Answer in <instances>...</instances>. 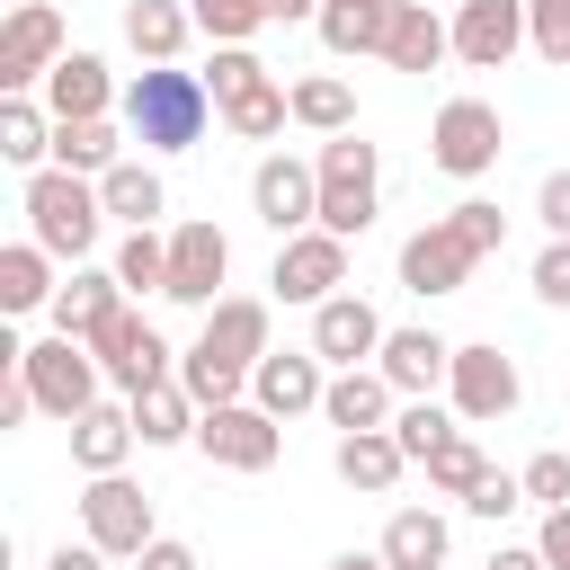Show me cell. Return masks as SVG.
Wrapping results in <instances>:
<instances>
[{
	"label": "cell",
	"mask_w": 570,
	"mask_h": 570,
	"mask_svg": "<svg viewBox=\"0 0 570 570\" xmlns=\"http://www.w3.org/2000/svg\"><path fill=\"white\" fill-rule=\"evenodd\" d=\"M321 45L347 62V53H383V36H392V0H321Z\"/></svg>",
	"instance_id": "32"
},
{
	"label": "cell",
	"mask_w": 570,
	"mask_h": 570,
	"mask_svg": "<svg viewBox=\"0 0 570 570\" xmlns=\"http://www.w3.org/2000/svg\"><path fill=\"white\" fill-rule=\"evenodd\" d=\"M134 401H89L80 419H71V463L80 472H125L134 463Z\"/></svg>",
	"instance_id": "23"
},
{
	"label": "cell",
	"mask_w": 570,
	"mask_h": 570,
	"mask_svg": "<svg viewBox=\"0 0 570 570\" xmlns=\"http://www.w3.org/2000/svg\"><path fill=\"white\" fill-rule=\"evenodd\" d=\"M53 294H62V285H53V249H45V240H9V249H0V312H9V321H18V312H53Z\"/></svg>",
	"instance_id": "26"
},
{
	"label": "cell",
	"mask_w": 570,
	"mask_h": 570,
	"mask_svg": "<svg viewBox=\"0 0 570 570\" xmlns=\"http://www.w3.org/2000/svg\"><path fill=\"white\" fill-rule=\"evenodd\" d=\"M116 312H125V276L116 267H71L62 294H53V330L62 338H98Z\"/></svg>",
	"instance_id": "22"
},
{
	"label": "cell",
	"mask_w": 570,
	"mask_h": 570,
	"mask_svg": "<svg viewBox=\"0 0 570 570\" xmlns=\"http://www.w3.org/2000/svg\"><path fill=\"white\" fill-rule=\"evenodd\" d=\"M18 205H27V240H45L53 258H71V267H80V258L98 249V223H107V196H98V178H80V169L45 160V169H27Z\"/></svg>",
	"instance_id": "3"
},
{
	"label": "cell",
	"mask_w": 570,
	"mask_h": 570,
	"mask_svg": "<svg viewBox=\"0 0 570 570\" xmlns=\"http://www.w3.org/2000/svg\"><path fill=\"white\" fill-rule=\"evenodd\" d=\"M517 45H534V36H525V0H454V62L508 71Z\"/></svg>",
	"instance_id": "17"
},
{
	"label": "cell",
	"mask_w": 570,
	"mask_h": 570,
	"mask_svg": "<svg viewBox=\"0 0 570 570\" xmlns=\"http://www.w3.org/2000/svg\"><path fill=\"white\" fill-rule=\"evenodd\" d=\"M517 481H525V499H534V508H570V454H561V445H543Z\"/></svg>",
	"instance_id": "41"
},
{
	"label": "cell",
	"mask_w": 570,
	"mask_h": 570,
	"mask_svg": "<svg viewBox=\"0 0 570 570\" xmlns=\"http://www.w3.org/2000/svg\"><path fill=\"white\" fill-rule=\"evenodd\" d=\"M445 552H454V525L436 508H392V525H383V561L392 570H445Z\"/></svg>",
	"instance_id": "28"
},
{
	"label": "cell",
	"mask_w": 570,
	"mask_h": 570,
	"mask_svg": "<svg viewBox=\"0 0 570 570\" xmlns=\"http://www.w3.org/2000/svg\"><path fill=\"white\" fill-rule=\"evenodd\" d=\"M481 472H490V454L472 445V428H454V436L428 454V490H436V499H472V481H481Z\"/></svg>",
	"instance_id": "37"
},
{
	"label": "cell",
	"mask_w": 570,
	"mask_h": 570,
	"mask_svg": "<svg viewBox=\"0 0 570 570\" xmlns=\"http://www.w3.org/2000/svg\"><path fill=\"white\" fill-rule=\"evenodd\" d=\"M321 392H330V374H321L312 347H267V356L249 365V401H258L267 419H303V410H321Z\"/></svg>",
	"instance_id": "19"
},
{
	"label": "cell",
	"mask_w": 570,
	"mask_h": 570,
	"mask_svg": "<svg viewBox=\"0 0 570 570\" xmlns=\"http://www.w3.org/2000/svg\"><path fill=\"white\" fill-rule=\"evenodd\" d=\"M249 214H258L276 240L312 232V223H321V169L294 160V151H267V160L249 169Z\"/></svg>",
	"instance_id": "12"
},
{
	"label": "cell",
	"mask_w": 570,
	"mask_h": 570,
	"mask_svg": "<svg viewBox=\"0 0 570 570\" xmlns=\"http://www.w3.org/2000/svg\"><path fill=\"white\" fill-rule=\"evenodd\" d=\"M18 374H27L36 410H45V419H62V428H71V419L98 401V383H107V365L89 356V338H62V330H53V338H36Z\"/></svg>",
	"instance_id": "6"
},
{
	"label": "cell",
	"mask_w": 570,
	"mask_h": 570,
	"mask_svg": "<svg viewBox=\"0 0 570 570\" xmlns=\"http://www.w3.org/2000/svg\"><path fill=\"white\" fill-rule=\"evenodd\" d=\"M205 116H214L205 71L142 62V71H134V89H125V134H134L142 151H196V142H205Z\"/></svg>",
	"instance_id": "2"
},
{
	"label": "cell",
	"mask_w": 570,
	"mask_h": 570,
	"mask_svg": "<svg viewBox=\"0 0 570 570\" xmlns=\"http://www.w3.org/2000/svg\"><path fill=\"white\" fill-rule=\"evenodd\" d=\"M330 472H338L347 490L383 499V490L410 472V454H401V436H392V428H356V436H338V445H330Z\"/></svg>",
	"instance_id": "25"
},
{
	"label": "cell",
	"mask_w": 570,
	"mask_h": 570,
	"mask_svg": "<svg viewBox=\"0 0 570 570\" xmlns=\"http://www.w3.org/2000/svg\"><path fill=\"white\" fill-rule=\"evenodd\" d=\"M53 160H62V169H80V178H107V169L125 160L116 116H53Z\"/></svg>",
	"instance_id": "31"
},
{
	"label": "cell",
	"mask_w": 570,
	"mask_h": 570,
	"mask_svg": "<svg viewBox=\"0 0 570 570\" xmlns=\"http://www.w3.org/2000/svg\"><path fill=\"white\" fill-rule=\"evenodd\" d=\"M445 401H454V419H472V428H490V419H508V410L525 401V374H517V356H508L499 338H472V347H454V374H445Z\"/></svg>",
	"instance_id": "8"
},
{
	"label": "cell",
	"mask_w": 570,
	"mask_h": 570,
	"mask_svg": "<svg viewBox=\"0 0 570 570\" xmlns=\"http://www.w3.org/2000/svg\"><path fill=\"white\" fill-rule=\"evenodd\" d=\"M89 356L107 365V383H116V392H142V383H169V374H178L169 338H160V330H151L134 303H125V312H116V321L89 338Z\"/></svg>",
	"instance_id": "14"
},
{
	"label": "cell",
	"mask_w": 570,
	"mask_h": 570,
	"mask_svg": "<svg viewBox=\"0 0 570 570\" xmlns=\"http://www.w3.org/2000/svg\"><path fill=\"white\" fill-rule=\"evenodd\" d=\"M205 89H214V116H223V134H240V142H276V134L294 125V98L276 89V71H267L249 45H214V71H205Z\"/></svg>",
	"instance_id": "5"
},
{
	"label": "cell",
	"mask_w": 570,
	"mask_h": 570,
	"mask_svg": "<svg viewBox=\"0 0 570 570\" xmlns=\"http://www.w3.org/2000/svg\"><path fill=\"white\" fill-rule=\"evenodd\" d=\"M285 98H294V125H303V134H347V125H356V89H347L338 71H303Z\"/></svg>",
	"instance_id": "35"
},
{
	"label": "cell",
	"mask_w": 570,
	"mask_h": 570,
	"mask_svg": "<svg viewBox=\"0 0 570 570\" xmlns=\"http://www.w3.org/2000/svg\"><path fill=\"white\" fill-rule=\"evenodd\" d=\"M445 223H454V232H463V240H472V249H481V258H490V249H499V240H508V214H499V205H490V196H463V205H454V214H445Z\"/></svg>",
	"instance_id": "42"
},
{
	"label": "cell",
	"mask_w": 570,
	"mask_h": 570,
	"mask_svg": "<svg viewBox=\"0 0 570 570\" xmlns=\"http://www.w3.org/2000/svg\"><path fill=\"white\" fill-rule=\"evenodd\" d=\"M267 9H276L285 27H303V18H321V0H267Z\"/></svg>",
	"instance_id": "50"
},
{
	"label": "cell",
	"mask_w": 570,
	"mask_h": 570,
	"mask_svg": "<svg viewBox=\"0 0 570 570\" xmlns=\"http://www.w3.org/2000/svg\"><path fill=\"white\" fill-rule=\"evenodd\" d=\"M62 53H71V45H62V9L18 0V9L0 18V89H9V98H18V89H36Z\"/></svg>",
	"instance_id": "13"
},
{
	"label": "cell",
	"mask_w": 570,
	"mask_h": 570,
	"mask_svg": "<svg viewBox=\"0 0 570 570\" xmlns=\"http://www.w3.org/2000/svg\"><path fill=\"white\" fill-rule=\"evenodd\" d=\"M45 570H116V552H98V543L80 534V543H53V552H45Z\"/></svg>",
	"instance_id": "47"
},
{
	"label": "cell",
	"mask_w": 570,
	"mask_h": 570,
	"mask_svg": "<svg viewBox=\"0 0 570 570\" xmlns=\"http://www.w3.org/2000/svg\"><path fill=\"white\" fill-rule=\"evenodd\" d=\"M134 570H205V561H196V543H178V534H151V543L134 552Z\"/></svg>",
	"instance_id": "46"
},
{
	"label": "cell",
	"mask_w": 570,
	"mask_h": 570,
	"mask_svg": "<svg viewBox=\"0 0 570 570\" xmlns=\"http://www.w3.org/2000/svg\"><path fill=\"white\" fill-rule=\"evenodd\" d=\"M392 410H401V392L383 383V365H338L330 392H321V419H330L338 436H356V428H392Z\"/></svg>",
	"instance_id": "21"
},
{
	"label": "cell",
	"mask_w": 570,
	"mask_h": 570,
	"mask_svg": "<svg viewBox=\"0 0 570 570\" xmlns=\"http://www.w3.org/2000/svg\"><path fill=\"white\" fill-rule=\"evenodd\" d=\"M534 294H543L552 312H570V240H543V249H534Z\"/></svg>",
	"instance_id": "44"
},
{
	"label": "cell",
	"mask_w": 570,
	"mask_h": 570,
	"mask_svg": "<svg viewBox=\"0 0 570 570\" xmlns=\"http://www.w3.org/2000/svg\"><path fill=\"white\" fill-rule=\"evenodd\" d=\"M267 285H276V303H303V312H321L330 294H347V240L338 232H294V240H276V267H267Z\"/></svg>",
	"instance_id": "10"
},
{
	"label": "cell",
	"mask_w": 570,
	"mask_h": 570,
	"mask_svg": "<svg viewBox=\"0 0 570 570\" xmlns=\"http://www.w3.org/2000/svg\"><path fill=\"white\" fill-rule=\"evenodd\" d=\"M232 276V240H223V223H178L169 232V303H187V312H214L223 285Z\"/></svg>",
	"instance_id": "16"
},
{
	"label": "cell",
	"mask_w": 570,
	"mask_h": 570,
	"mask_svg": "<svg viewBox=\"0 0 570 570\" xmlns=\"http://www.w3.org/2000/svg\"><path fill=\"white\" fill-rule=\"evenodd\" d=\"M0 160L9 169H45L53 160V107H36L27 89L0 98Z\"/></svg>",
	"instance_id": "34"
},
{
	"label": "cell",
	"mask_w": 570,
	"mask_h": 570,
	"mask_svg": "<svg viewBox=\"0 0 570 570\" xmlns=\"http://www.w3.org/2000/svg\"><path fill=\"white\" fill-rule=\"evenodd\" d=\"M80 534H89L98 552L134 561V552L160 534V517H151L142 481H125V472H89V490H80Z\"/></svg>",
	"instance_id": "9"
},
{
	"label": "cell",
	"mask_w": 570,
	"mask_h": 570,
	"mask_svg": "<svg viewBox=\"0 0 570 570\" xmlns=\"http://www.w3.org/2000/svg\"><path fill=\"white\" fill-rule=\"evenodd\" d=\"M196 445H205V463H223V472H276L285 419H267L258 401H223V410L196 419Z\"/></svg>",
	"instance_id": "11"
},
{
	"label": "cell",
	"mask_w": 570,
	"mask_h": 570,
	"mask_svg": "<svg viewBox=\"0 0 570 570\" xmlns=\"http://www.w3.org/2000/svg\"><path fill=\"white\" fill-rule=\"evenodd\" d=\"M534 552H543L552 570H570V508H543V534H534Z\"/></svg>",
	"instance_id": "48"
},
{
	"label": "cell",
	"mask_w": 570,
	"mask_h": 570,
	"mask_svg": "<svg viewBox=\"0 0 570 570\" xmlns=\"http://www.w3.org/2000/svg\"><path fill=\"white\" fill-rule=\"evenodd\" d=\"M9 9H18V0H9Z\"/></svg>",
	"instance_id": "52"
},
{
	"label": "cell",
	"mask_w": 570,
	"mask_h": 570,
	"mask_svg": "<svg viewBox=\"0 0 570 570\" xmlns=\"http://www.w3.org/2000/svg\"><path fill=\"white\" fill-rule=\"evenodd\" d=\"M330 570H392V561H383V543H374V552H338Z\"/></svg>",
	"instance_id": "51"
},
{
	"label": "cell",
	"mask_w": 570,
	"mask_h": 570,
	"mask_svg": "<svg viewBox=\"0 0 570 570\" xmlns=\"http://www.w3.org/2000/svg\"><path fill=\"white\" fill-rule=\"evenodd\" d=\"M107 267L125 276V294H169V232H160V223H142V232H125Z\"/></svg>",
	"instance_id": "36"
},
{
	"label": "cell",
	"mask_w": 570,
	"mask_h": 570,
	"mask_svg": "<svg viewBox=\"0 0 570 570\" xmlns=\"http://www.w3.org/2000/svg\"><path fill=\"white\" fill-rule=\"evenodd\" d=\"M267 356V303L258 294H223L196 330V347L178 356V383L196 392V410H223L249 392V365Z\"/></svg>",
	"instance_id": "1"
},
{
	"label": "cell",
	"mask_w": 570,
	"mask_h": 570,
	"mask_svg": "<svg viewBox=\"0 0 570 570\" xmlns=\"http://www.w3.org/2000/svg\"><path fill=\"white\" fill-rule=\"evenodd\" d=\"M98 196H107V214H116L125 232H142V223H160V214H169V187H160V169H151V160H116V169L98 178Z\"/></svg>",
	"instance_id": "33"
},
{
	"label": "cell",
	"mask_w": 570,
	"mask_h": 570,
	"mask_svg": "<svg viewBox=\"0 0 570 570\" xmlns=\"http://www.w3.org/2000/svg\"><path fill=\"white\" fill-rule=\"evenodd\" d=\"M454 53V18H436L428 0H392V36H383V62L392 71H436Z\"/></svg>",
	"instance_id": "24"
},
{
	"label": "cell",
	"mask_w": 570,
	"mask_h": 570,
	"mask_svg": "<svg viewBox=\"0 0 570 570\" xmlns=\"http://www.w3.org/2000/svg\"><path fill=\"white\" fill-rule=\"evenodd\" d=\"M499 151H508V125H499L490 98H445V107H436L428 160H436L445 178H481V169H499Z\"/></svg>",
	"instance_id": "7"
},
{
	"label": "cell",
	"mask_w": 570,
	"mask_h": 570,
	"mask_svg": "<svg viewBox=\"0 0 570 570\" xmlns=\"http://www.w3.org/2000/svg\"><path fill=\"white\" fill-rule=\"evenodd\" d=\"M383 338H392V330H383V312H374L365 294H330V303L312 312V356H321V365H374Z\"/></svg>",
	"instance_id": "18"
},
{
	"label": "cell",
	"mask_w": 570,
	"mask_h": 570,
	"mask_svg": "<svg viewBox=\"0 0 570 570\" xmlns=\"http://www.w3.org/2000/svg\"><path fill=\"white\" fill-rule=\"evenodd\" d=\"M312 169H321V232H338V240L374 232V214H383V142H365L356 125L321 134Z\"/></svg>",
	"instance_id": "4"
},
{
	"label": "cell",
	"mask_w": 570,
	"mask_h": 570,
	"mask_svg": "<svg viewBox=\"0 0 570 570\" xmlns=\"http://www.w3.org/2000/svg\"><path fill=\"white\" fill-rule=\"evenodd\" d=\"M125 401H134V436H142V445H187V436H196V419H205V410H196V392H187L178 374H169V383L125 392Z\"/></svg>",
	"instance_id": "27"
},
{
	"label": "cell",
	"mask_w": 570,
	"mask_h": 570,
	"mask_svg": "<svg viewBox=\"0 0 570 570\" xmlns=\"http://www.w3.org/2000/svg\"><path fill=\"white\" fill-rule=\"evenodd\" d=\"M525 36L552 71H570V0H525Z\"/></svg>",
	"instance_id": "40"
},
{
	"label": "cell",
	"mask_w": 570,
	"mask_h": 570,
	"mask_svg": "<svg viewBox=\"0 0 570 570\" xmlns=\"http://www.w3.org/2000/svg\"><path fill=\"white\" fill-rule=\"evenodd\" d=\"M481 267V249L436 214V223H419L410 240H401V285L419 294V303H436V294H463V276Z\"/></svg>",
	"instance_id": "15"
},
{
	"label": "cell",
	"mask_w": 570,
	"mask_h": 570,
	"mask_svg": "<svg viewBox=\"0 0 570 570\" xmlns=\"http://www.w3.org/2000/svg\"><path fill=\"white\" fill-rule=\"evenodd\" d=\"M392 436H401L410 463H428V454L454 436V410H436V392H428V401H401V410H392Z\"/></svg>",
	"instance_id": "39"
},
{
	"label": "cell",
	"mask_w": 570,
	"mask_h": 570,
	"mask_svg": "<svg viewBox=\"0 0 570 570\" xmlns=\"http://www.w3.org/2000/svg\"><path fill=\"white\" fill-rule=\"evenodd\" d=\"M45 107H53V116H107V107H116L107 62H98V53H62V62L45 71Z\"/></svg>",
	"instance_id": "30"
},
{
	"label": "cell",
	"mask_w": 570,
	"mask_h": 570,
	"mask_svg": "<svg viewBox=\"0 0 570 570\" xmlns=\"http://www.w3.org/2000/svg\"><path fill=\"white\" fill-rule=\"evenodd\" d=\"M481 570H552V561H543V552H534V543H499V552H490V561H481Z\"/></svg>",
	"instance_id": "49"
},
{
	"label": "cell",
	"mask_w": 570,
	"mask_h": 570,
	"mask_svg": "<svg viewBox=\"0 0 570 570\" xmlns=\"http://www.w3.org/2000/svg\"><path fill=\"white\" fill-rule=\"evenodd\" d=\"M374 365H383V383H392L401 401H428V392L454 374V338H436V330H392Z\"/></svg>",
	"instance_id": "20"
},
{
	"label": "cell",
	"mask_w": 570,
	"mask_h": 570,
	"mask_svg": "<svg viewBox=\"0 0 570 570\" xmlns=\"http://www.w3.org/2000/svg\"><path fill=\"white\" fill-rule=\"evenodd\" d=\"M534 214H543V232H552V240H570V169H543Z\"/></svg>",
	"instance_id": "45"
},
{
	"label": "cell",
	"mask_w": 570,
	"mask_h": 570,
	"mask_svg": "<svg viewBox=\"0 0 570 570\" xmlns=\"http://www.w3.org/2000/svg\"><path fill=\"white\" fill-rule=\"evenodd\" d=\"M187 36H196V9L187 0H125V45L142 62H178Z\"/></svg>",
	"instance_id": "29"
},
{
	"label": "cell",
	"mask_w": 570,
	"mask_h": 570,
	"mask_svg": "<svg viewBox=\"0 0 570 570\" xmlns=\"http://www.w3.org/2000/svg\"><path fill=\"white\" fill-rule=\"evenodd\" d=\"M463 508H472V517H490V525H499V517H517V508H525V481H517V472H499V463H490V472H481V481H472V499H463Z\"/></svg>",
	"instance_id": "43"
},
{
	"label": "cell",
	"mask_w": 570,
	"mask_h": 570,
	"mask_svg": "<svg viewBox=\"0 0 570 570\" xmlns=\"http://www.w3.org/2000/svg\"><path fill=\"white\" fill-rule=\"evenodd\" d=\"M187 9H196V36H214V45H249L258 27H276L267 0H187Z\"/></svg>",
	"instance_id": "38"
}]
</instances>
